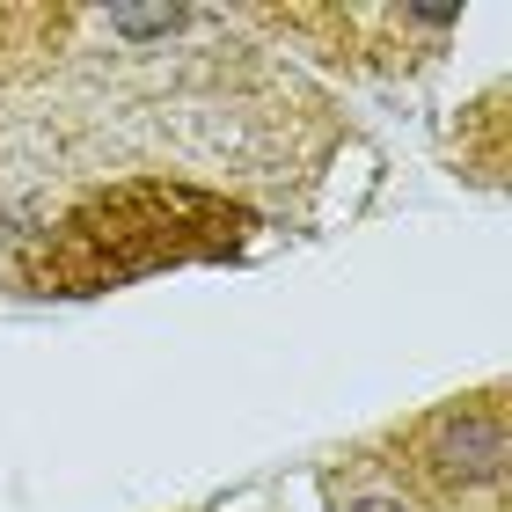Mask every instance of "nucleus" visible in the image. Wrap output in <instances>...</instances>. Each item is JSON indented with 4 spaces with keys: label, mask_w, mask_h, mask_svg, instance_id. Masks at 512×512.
<instances>
[{
    "label": "nucleus",
    "mask_w": 512,
    "mask_h": 512,
    "mask_svg": "<svg viewBox=\"0 0 512 512\" xmlns=\"http://www.w3.org/2000/svg\"><path fill=\"white\" fill-rule=\"evenodd\" d=\"M110 22H118V30H169V8H118V15H110Z\"/></svg>",
    "instance_id": "nucleus-3"
},
{
    "label": "nucleus",
    "mask_w": 512,
    "mask_h": 512,
    "mask_svg": "<svg viewBox=\"0 0 512 512\" xmlns=\"http://www.w3.org/2000/svg\"><path fill=\"white\" fill-rule=\"evenodd\" d=\"M249 213L191 183H110L81 198L52 235L30 249V278L44 293H103L125 278L205 264V256L242 249Z\"/></svg>",
    "instance_id": "nucleus-1"
},
{
    "label": "nucleus",
    "mask_w": 512,
    "mask_h": 512,
    "mask_svg": "<svg viewBox=\"0 0 512 512\" xmlns=\"http://www.w3.org/2000/svg\"><path fill=\"white\" fill-rule=\"evenodd\" d=\"M410 483L417 491H439V498H469V491H491L505 476V410L498 395H476V403H454L425 417L410 432Z\"/></svg>",
    "instance_id": "nucleus-2"
},
{
    "label": "nucleus",
    "mask_w": 512,
    "mask_h": 512,
    "mask_svg": "<svg viewBox=\"0 0 512 512\" xmlns=\"http://www.w3.org/2000/svg\"><path fill=\"white\" fill-rule=\"evenodd\" d=\"M352 512H403V498H359Z\"/></svg>",
    "instance_id": "nucleus-4"
}]
</instances>
